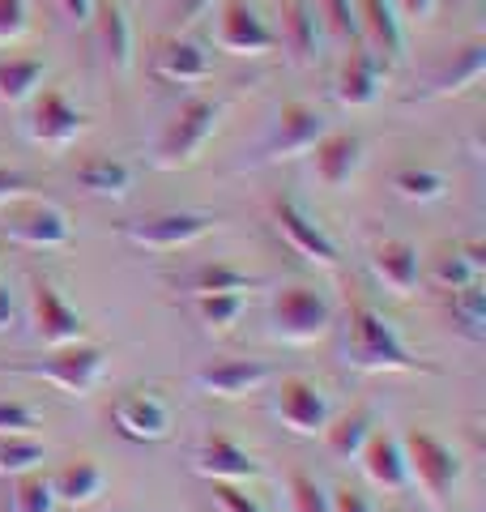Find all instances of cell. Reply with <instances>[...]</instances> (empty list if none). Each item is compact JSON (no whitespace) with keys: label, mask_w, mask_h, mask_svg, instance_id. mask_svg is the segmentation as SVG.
I'll list each match as a JSON object with an SVG mask.
<instances>
[{"label":"cell","mask_w":486,"mask_h":512,"mask_svg":"<svg viewBox=\"0 0 486 512\" xmlns=\"http://www.w3.org/2000/svg\"><path fill=\"white\" fill-rule=\"evenodd\" d=\"M329 500H333V512H380L376 500L363 495L359 487H337V491H329Z\"/></svg>","instance_id":"obj_43"},{"label":"cell","mask_w":486,"mask_h":512,"mask_svg":"<svg viewBox=\"0 0 486 512\" xmlns=\"http://www.w3.org/2000/svg\"><path fill=\"white\" fill-rule=\"evenodd\" d=\"M312 163H316V180L324 188H346L363 167V141L354 133H324L312 146Z\"/></svg>","instance_id":"obj_19"},{"label":"cell","mask_w":486,"mask_h":512,"mask_svg":"<svg viewBox=\"0 0 486 512\" xmlns=\"http://www.w3.org/2000/svg\"><path fill=\"white\" fill-rule=\"evenodd\" d=\"M486 274V248L482 244H465L457 252H448L440 269H435V282L444 286V291H457V286H469V282H482Z\"/></svg>","instance_id":"obj_31"},{"label":"cell","mask_w":486,"mask_h":512,"mask_svg":"<svg viewBox=\"0 0 486 512\" xmlns=\"http://www.w3.org/2000/svg\"><path fill=\"white\" fill-rule=\"evenodd\" d=\"M401 448H405V461H410V478L435 504H444L461 483V457L440 436H431V431H410Z\"/></svg>","instance_id":"obj_6"},{"label":"cell","mask_w":486,"mask_h":512,"mask_svg":"<svg viewBox=\"0 0 486 512\" xmlns=\"http://www.w3.org/2000/svg\"><path fill=\"white\" fill-rule=\"evenodd\" d=\"M273 414H278V423L286 431H295V436H324V427L333 419V402L316 380L290 376V380H282Z\"/></svg>","instance_id":"obj_10"},{"label":"cell","mask_w":486,"mask_h":512,"mask_svg":"<svg viewBox=\"0 0 486 512\" xmlns=\"http://www.w3.org/2000/svg\"><path fill=\"white\" fill-rule=\"evenodd\" d=\"M286 47L299 64L316 60L320 52V13L316 0H286Z\"/></svg>","instance_id":"obj_28"},{"label":"cell","mask_w":486,"mask_h":512,"mask_svg":"<svg viewBox=\"0 0 486 512\" xmlns=\"http://www.w3.org/2000/svg\"><path fill=\"white\" fill-rule=\"evenodd\" d=\"M269 325H273V338H282L290 346H307L329 333L333 303L324 291H316V286H286V291L273 295Z\"/></svg>","instance_id":"obj_4"},{"label":"cell","mask_w":486,"mask_h":512,"mask_svg":"<svg viewBox=\"0 0 486 512\" xmlns=\"http://www.w3.org/2000/svg\"><path fill=\"white\" fill-rule=\"evenodd\" d=\"M86 133V111L73 107L60 90H43L30 99L26 111V137L43 150H69Z\"/></svg>","instance_id":"obj_8"},{"label":"cell","mask_w":486,"mask_h":512,"mask_svg":"<svg viewBox=\"0 0 486 512\" xmlns=\"http://www.w3.org/2000/svg\"><path fill=\"white\" fill-rule=\"evenodd\" d=\"M346 363L354 372H410V376H440V367L418 359L410 346L401 342L397 325L380 316L367 303L350 308V342H346Z\"/></svg>","instance_id":"obj_1"},{"label":"cell","mask_w":486,"mask_h":512,"mask_svg":"<svg viewBox=\"0 0 486 512\" xmlns=\"http://www.w3.org/2000/svg\"><path fill=\"white\" fill-rule=\"evenodd\" d=\"M111 423L124 440L133 444H158L171 436V410L162 402L158 393H145V389H133V393H120L111 402Z\"/></svg>","instance_id":"obj_12"},{"label":"cell","mask_w":486,"mask_h":512,"mask_svg":"<svg viewBox=\"0 0 486 512\" xmlns=\"http://www.w3.org/2000/svg\"><path fill=\"white\" fill-rule=\"evenodd\" d=\"M154 73L171 86H197L214 73V64H209V56L192 39H171V43H162V52L154 56Z\"/></svg>","instance_id":"obj_23"},{"label":"cell","mask_w":486,"mask_h":512,"mask_svg":"<svg viewBox=\"0 0 486 512\" xmlns=\"http://www.w3.org/2000/svg\"><path fill=\"white\" fill-rule=\"evenodd\" d=\"M324 133H329V120H324L316 107L286 103L278 111V128H273V137L265 146V158H269V163H282V158H303V154H312V146Z\"/></svg>","instance_id":"obj_14"},{"label":"cell","mask_w":486,"mask_h":512,"mask_svg":"<svg viewBox=\"0 0 486 512\" xmlns=\"http://www.w3.org/2000/svg\"><path fill=\"white\" fill-rule=\"evenodd\" d=\"M393 188H397V197L427 205V201H440L444 197L448 180H444L440 171H427V167H405V171L393 175Z\"/></svg>","instance_id":"obj_36"},{"label":"cell","mask_w":486,"mask_h":512,"mask_svg":"<svg viewBox=\"0 0 486 512\" xmlns=\"http://www.w3.org/2000/svg\"><path fill=\"white\" fill-rule=\"evenodd\" d=\"M47 77V60L39 56H18V60H0V103L22 107L39 94Z\"/></svg>","instance_id":"obj_26"},{"label":"cell","mask_w":486,"mask_h":512,"mask_svg":"<svg viewBox=\"0 0 486 512\" xmlns=\"http://www.w3.org/2000/svg\"><path fill=\"white\" fill-rule=\"evenodd\" d=\"M52 491H56V504L90 508L107 491V470L94 457H77V461H69V466H60L52 474Z\"/></svg>","instance_id":"obj_22"},{"label":"cell","mask_w":486,"mask_h":512,"mask_svg":"<svg viewBox=\"0 0 486 512\" xmlns=\"http://www.w3.org/2000/svg\"><path fill=\"white\" fill-rule=\"evenodd\" d=\"M209 9H214V0H184V9H180V22H201Z\"/></svg>","instance_id":"obj_47"},{"label":"cell","mask_w":486,"mask_h":512,"mask_svg":"<svg viewBox=\"0 0 486 512\" xmlns=\"http://www.w3.org/2000/svg\"><path fill=\"white\" fill-rule=\"evenodd\" d=\"M192 470L209 478V483H252V478H261V461L243 444H235L231 436L209 431L197 444V453H192Z\"/></svg>","instance_id":"obj_13"},{"label":"cell","mask_w":486,"mask_h":512,"mask_svg":"<svg viewBox=\"0 0 486 512\" xmlns=\"http://www.w3.org/2000/svg\"><path fill=\"white\" fill-rule=\"evenodd\" d=\"M256 278H248L243 269H235V265H201L197 274L188 278V295H222V291H256Z\"/></svg>","instance_id":"obj_33"},{"label":"cell","mask_w":486,"mask_h":512,"mask_svg":"<svg viewBox=\"0 0 486 512\" xmlns=\"http://www.w3.org/2000/svg\"><path fill=\"white\" fill-rule=\"evenodd\" d=\"M482 77H486V43H469V47H461V52L452 56V64L444 73L431 77L427 94H435V99H452V94L474 90Z\"/></svg>","instance_id":"obj_25"},{"label":"cell","mask_w":486,"mask_h":512,"mask_svg":"<svg viewBox=\"0 0 486 512\" xmlns=\"http://www.w3.org/2000/svg\"><path fill=\"white\" fill-rule=\"evenodd\" d=\"M371 274H376L397 299H410L423 286V256L405 239H384L371 248Z\"/></svg>","instance_id":"obj_17"},{"label":"cell","mask_w":486,"mask_h":512,"mask_svg":"<svg viewBox=\"0 0 486 512\" xmlns=\"http://www.w3.org/2000/svg\"><path fill=\"white\" fill-rule=\"evenodd\" d=\"M316 13L337 39H359V5L354 0H316Z\"/></svg>","instance_id":"obj_38"},{"label":"cell","mask_w":486,"mask_h":512,"mask_svg":"<svg viewBox=\"0 0 486 512\" xmlns=\"http://www.w3.org/2000/svg\"><path fill=\"white\" fill-rule=\"evenodd\" d=\"M363 474L367 483H376L380 491H410L414 478H410V461H405V448L397 436H388V431H371L367 444H363Z\"/></svg>","instance_id":"obj_18"},{"label":"cell","mask_w":486,"mask_h":512,"mask_svg":"<svg viewBox=\"0 0 486 512\" xmlns=\"http://www.w3.org/2000/svg\"><path fill=\"white\" fill-rule=\"evenodd\" d=\"M214 227H218L214 214L175 210V214H154V218L124 222L120 239H128L133 248H145V252H180V248H192L197 239H205Z\"/></svg>","instance_id":"obj_5"},{"label":"cell","mask_w":486,"mask_h":512,"mask_svg":"<svg viewBox=\"0 0 486 512\" xmlns=\"http://www.w3.org/2000/svg\"><path fill=\"white\" fill-rule=\"evenodd\" d=\"M30 192H35V180H30V175L0 167V210H5V205H13V201H26Z\"/></svg>","instance_id":"obj_42"},{"label":"cell","mask_w":486,"mask_h":512,"mask_svg":"<svg viewBox=\"0 0 486 512\" xmlns=\"http://www.w3.org/2000/svg\"><path fill=\"white\" fill-rule=\"evenodd\" d=\"M77 188H86L90 197H128L133 192V167L124 158H90L77 167Z\"/></svg>","instance_id":"obj_27"},{"label":"cell","mask_w":486,"mask_h":512,"mask_svg":"<svg viewBox=\"0 0 486 512\" xmlns=\"http://www.w3.org/2000/svg\"><path fill=\"white\" fill-rule=\"evenodd\" d=\"M47 461V448L35 436H0V478H18L39 470Z\"/></svg>","instance_id":"obj_34"},{"label":"cell","mask_w":486,"mask_h":512,"mask_svg":"<svg viewBox=\"0 0 486 512\" xmlns=\"http://www.w3.org/2000/svg\"><path fill=\"white\" fill-rule=\"evenodd\" d=\"M56 491L52 478H43L39 470L13 478V495H9V512H56Z\"/></svg>","instance_id":"obj_35"},{"label":"cell","mask_w":486,"mask_h":512,"mask_svg":"<svg viewBox=\"0 0 486 512\" xmlns=\"http://www.w3.org/2000/svg\"><path fill=\"white\" fill-rule=\"evenodd\" d=\"M94 22H99V39H103V56L111 60V69H116L120 77L133 73L137 64V43H133V22H128V13L120 5H99L94 9Z\"/></svg>","instance_id":"obj_24"},{"label":"cell","mask_w":486,"mask_h":512,"mask_svg":"<svg viewBox=\"0 0 486 512\" xmlns=\"http://www.w3.org/2000/svg\"><path fill=\"white\" fill-rule=\"evenodd\" d=\"M269 380H273V367L265 359H222V363H209L192 376V384H197L205 397H222V402L248 397L256 389H265Z\"/></svg>","instance_id":"obj_16"},{"label":"cell","mask_w":486,"mask_h":512,"mask_svg":"<svg viewBox=\"0 0 486 512\" xmlns=\"http://www.w3.org/2000/svg\"><path fill=\"white\" fill-rule=\"evenodd\" d=\"M448 312H452V325H457L469 342H486V291H482V282L457 286L448 299Z\"/></svg>","instance_id":"obj_30"},{"label":"cell","mask_w":486,"mask_h":512,"mask_svg":"<svg viewBox=\"0 0 486 512\" xmlns=\"http://www.w3.org/2000/svg\"><path fill=\"white\" fill-rule=\"evenodd\" d=\"M214 504L222 512H265L239 483H214Z\"/></svg>","instance_id":"obj_41"},{"label":"cell","mask_w":486,"mask_h":512,"mask_svg":"<svg viewBox=\"0 0 486 512\" xmlns=\"http://www.w3.org/2000/svg\"><path fill=\"white\" fill-rule=\"evenodd\" d=\"M60 18L69 26H90L94 22V9H99V0H56Z\"/></svg>","instance_id":"obj_44"},{"label":"cell","mask_w":486,"mask_h":512,"mask_svg":"<svg viewBox=\"0 0 486 512\" xmlns=\"http://www.w3.org/2000/svg\"><path fill=\"white\" fill-rule=\"evenodd\" d=\"M30 312H35V338L43 346L56 350V346H73V342L86 338V316L73 312L52 282H35V291H30Z\"/></svg>","instance_id":"obj_15"},{"label":"cell","mask_w":486,"mask_h":512,"mask_svg":"<svg viewBox=\"0 0 486 512\" xmlns=\"http://www.w3.org/2000/svg\"><path fill=\"white\" fill-rule=\"evenodd\" d=\"M9 218H5V235L22 248H64L73 239L69 231V218H64L60 205H47V201H13L5 205Z\"/></svg>","instance_id":"obj_11"},{"label":"cell","mask_w":486,"mask_h":512,"mask_svg":"<svg viewBox=\"0 0 486 512\" xmlns=\"http://www.w3.org/2000/svg\"><path fill=\"white\" fill-rule=\"evenodd\" d=\"M30 30V0H0V47L26 39Z\"/></svg>","instance_id":"obj_40"},{"label":"cell","mask_w":486,"mask_h":512,"mask_svg":"<svg viewBox=\"0 0 486 512\" xmlns=\"http://www.w3.org/2000/svg\"><path fill=\"white\" fill-rule=\"evenodd\" d=\"M388 77V64L371 52V47H363V52H354L346 60V69L337 73L333 82V99L342 107H371L380 99V86Z\"/></svg>","instance_id":"obj_20"},{"label":"cell","mask_w":486,"mask_h":512,"mask_svg":"<svg viewBox=\"0 0 486 512\" xmlns=\"http://www.w3.org/2000/svg\"><path fill=\"white\" fill-rule=\"evenodd\" d=\"M13 320H18V308H13L9 286H0V333H9V329H13Z\"/></svg>","instance_id":"obj_46"},{"label":"cell","mask_w":486,"mask_h":512,"mask_svg":"<svg viewBox=\"0 0 486 512\" xmlns=\"http://www.w3.org/2000/svg\"><path fill=\"white\" fill-rule=\"evenodd\" d=\"M273 222H278L282 239L303 256L307 265H320V269H337V265H342V248L333 244V235L324 231L295 197H278V201H273Z\"/></svg>","instance_id":"obj_9"},{"label":"cell","mask_w":486,"mask_h":512,"mask_svg":"<svg viewBox=\"0 0 486 512\" xmlns=\"http://www.w3.org/2000/svg\"><path fill=\"white\" fill-rule=\"evenodd\" d=\"M371 431H376L371 427V414L367 410H350V414H342V419H329V427H324V444H329V453L337 461H354L363 453Z\"/></svg>","instance_id":"obj_29"},{"label":"cell","mask_w":486,"mask_h":512,"mask_svg":"<svg viewBox=\"0 0 486 512\" xmlns=\"http://www.w3.org/2000/svg\"><path fill=\"white\" fill-rule=\"evenodd\" d=\"M43 427V414L26 402H0V436H35Z\"/></svg>","instance_id":"obj_39"},{"label":"cell","mask_w":486,"mask_h":512,"mask_svg":"<svg viewBox=\"0 0 486 512\" xmlns=\"http://www.w3.org/2000/svg\"><path fill=\"white\" fill-rule=\"evenodd\" d=\"M214 43L231 56H269L282 47V35L256 13V5H248V0H226L218 13V26H214Z\"/></svg>","instance_id":"obj_7"},{"label":"cell","mask_w":486,"mask_h":512,"mask_svg":"<svg viewBox=\"0 0 486 512\" xmlns=\"http://www.w3.org/2000/svg\"><path fill=\"white\" fill-rule=\"evenodd\" d=\"M286 512H333V500H329V491H324V483L295 470L286 478Z\"/></svg>","instance_id":"obj_37"},{"label":"cell","mask_w":486,"mask_h":512,"mask_svg":"<svg viewBox=\"0 0 486 512\" xmlns=\"http://www.w3.org/2000/svg\"><path fill=\"white\" fill-rule=\"evenodd\" d=\"M243 308H248V295L239 291H222V295H192V312L209 333H226L231 325H239Z\"/></svg>","instance_id":"obj_32"},{"label":"cell","mask_w":486,"mask_h":512,"mask_svg":"<svg viewBox=\"0 0 486 512\" xmlns=\"http://www.w3.org/2000/svg\"><path fill=\"white\" fill-rule=\"evenodd\" d=\"M359 5V35L371 39V52L384 64L405 60V22L397 18L393 0H354Z\"/></svg>","instance_id":"obj_21"},{"label":"cell","mask_w":486,"mask_h":512,"mask_svg":"<svg viewBox=\"0 0 486 512\" xmlns=\"http://www.w3.org/2000/svg\"><path fill=\"white\" fill-rule=\"evenodd\" d=\"M222 124V103L218 99H188L171 116V124L162 128V137L154 141V167L158 171H184L205 154V146L214 141Z\"/></svg>","instance_id":"obj_2"},{"label":"cell","mask_w":486,"mask_h":512,"mask_svg":"<svg viewBox=\"0 0 486 512\" xmlns=\"http://www.w3.org/2000/svg\"><path fill=\"white\" fill-rule=\"evenodd\" d=\"M0 372L47 380V384H56V389L69 393V397H90L94 389H99L103 372H107V350L73 342V346H56V355L35 359V363H0Z\"/></svg>","instance_id":"obj_3"},{"label":"cell","mask_w":486,"mask_h":512,"mask_svg":"<svg viewBox=\"0 0 486 512\" xmlns=\"http://www.w3.org/2000/svg\"><path fill=\"white\" fill-rule=\"evenodd\" d=\"M435 5H440V0H401V13L410 22H427L431 13H435Z\"/></svg>","instance_id":"obj_45"}]
</instances>
